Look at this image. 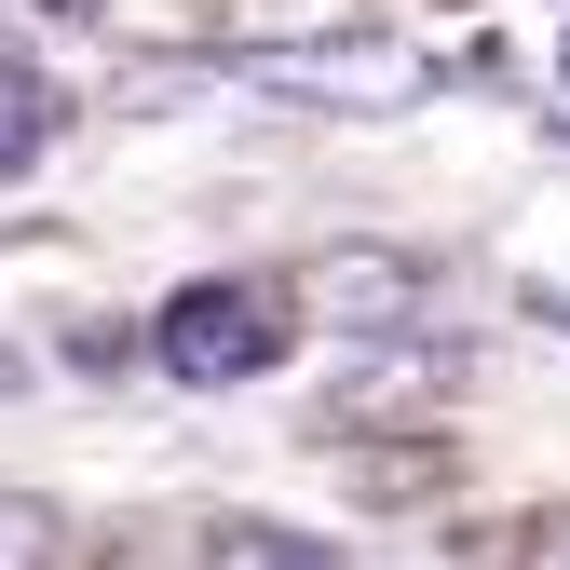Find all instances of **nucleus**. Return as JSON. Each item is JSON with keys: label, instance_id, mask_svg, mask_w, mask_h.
I'll return each instance as SVG.
<instances>
[{"label": "nucleus", "instance_id": "obj_7", "mask_svg": "<svg viewBox=\"0 0 570 570\" xmlns=\"http://www.w3.org/2000/svg\"><path fill=\"white\" fill-rule=\"evenodd\" d=\"M14 381H28V367H14V353H0V394H14Z\"/></svg>", "mask_w": 570, "mask_h": 570}, {"label": "nucleus", "instance_id": "obj_2", "mask_svg": "<svg viewBox=\"0 0 570 570\" xmlns=\"http://www.w3.org/2000/svg\"><path fill=\"white\" fill-rule=\"evenodd\" d=\"M258 82L272 96H340V109H407V96H435V68L394 55V41H313V55H258Z\"/></svg>", "mask_w": 570, "mask_h": 570}, {"label": "nucleus", "instance_id": "obj_3", "mask_svg": "<svg viewBox=\"0 0 570 570\" xmlns=\"http://www.w3.org/2000/svg\"><path fill=\"white\" fill-rule=\"evenodd\" d=\"M313 299H326L353 340H394V326L421 313V258H381V245H326V258L299 272V313H313Z\"/></svg>", "mask_w": 570, "mask_h": 570}, {"label": "nucleus", "instance_id": "obj_1", "mask_svg": "<svg viewBox=\"0 0 570 570\" xmlns=\"http://www.w3.org/2000/svg\"><path fill=\"white\" fill-rule=\"evenodd\" d=\"M299 353V285H258V272H218V285H177L150 313V367L190 381V394H232V381H272Z\"/></svg>", "mask_w": 570, "mask_h": 570}, {"label": "nucleus", "instance_id": "obj_5", "mask_svg": "<svg viewBox=\"0 0 570 570\" xmlns=\"http://www.w3.org/2000/svg\"><path fill=\"white\" fill-rule=\"evenodd\" d=\"M218 570H340V543H299V530H218Z\"/></svg>", "mask_w": 570, "mask_h": 570}, {"label": "nucleus", "instance_id": "obj_6", "mask_svg": "<svg viewBox=\"0 0 570 570\" xmlns=\"http://www.w3.org/2000/svg\"><path fill=\"white\" fill-rule=\"evenodd\" d=\"M0 570H55V517L41 503H0Z\"/></svg>", "mask_w": 570, "mask_h": 570}, {"label": "nucleus", "instance_id": "obj_4", "mask_svg": "<svg viewBox=\"0 0 570 570\" xmlns=\"http://www.w3.org/2000/svg\"><path fill=\"white\" fill-rule=\"evenodd\" d=\"M55 122H68V109H55V82H28V68H0V177H28V164L55 150Z\"/></svg>", "mask_w": 570, "mask_h": 570}, {"label": "nucleus", "instance_id": "obj_8", "mask_svg": "<svg viewBox=\"0 0 570 570\" xmlns=\"http://www.w3.org/2000/svg\"><path fill=\"white\" fill-rule=\"evenodd\" d=\"M557 68H570V41H557Z\"/></svg>", "mask_w": 570, "mask_h": 570}]
</instances>
